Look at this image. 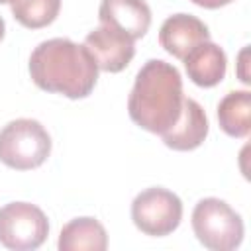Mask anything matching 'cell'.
<instances>
[{
	"mask_svg": "<svg viewBox=\"0 0 251 251\" xmlns=\"http://www.w3.org/2000/svg\"><path fill=\"white\" fill-rule=\"evenodd\" d=\"M29 75L41 90L76 100L92 92L98 80V67L84 45L67 37H53L33 49Z\"/></svg>",
	"mask_w": 251,
	"mask_h": 251,
	"instance_id": "6da1fadb",
	"label": "cell"
},
{
	"mask_svg": "<svg viewBox=\"0 0 251 251\" xmlns=\"http://www.w3.org/2000/svg\"><path fill=\"white\" fill-rule=\"evenodd\" d=\"M182 78L176 67L161 59L147 61L127 98L129 118L151 133H165L180 116Z\"/></svg>",
	"mask_w": 251,
	"mask_h": 251,
	"instance_id": "7a4b0ae2",
	"label": "cell"
},
{
	"mask_svg": "<svg viewBox=\"0 0 251 251\" xmlns=\"http://www.w3.org/2000/svg\"><path fill=\"white\" fill-rule=\"evenodd\" d=\"M51 153L47 129L29 118H20L0 129V161L16 171H29L45 163Z\"/></svg>",
	"mask_w": 251,
	"mask_h": 251,
	"instance_id": "3957f363",
	"label": "cell"
},
{
	"mask_svg": "<svg viewBox=\"0 0 251 251\" xmlns=\"http://www.w3.org/2000/svg\"><path fill=\"white\" fill-rule=\"evenodd\" d=\"M192 229L212 251H231L243 239L241 216L220 198H204L192 210Z\"/></svg>",
	"mask_w": 251,
	"mask_h": 251,
	"instance_id": "277c9868",
	"label": "cell"
},
{
	"mask_svg": "<svg viewBox=\"0 0 251 251\" xmlns=\"http://www.w3.org/2000/svg\"><path fill=\"white\" fill-rule=\"evenodd\" d=\"M182 218L180 198L161 186L139 192L131 202V220L145 235L163 237L173 233Z\"/></svg>",
	"mask_w": 251,
	"mask_h": 251,
	"instance_id": "5b68a950",
	"label": "cell"
},
{
	"mask_svg": "<svg viewBox=\"0 0 251 251\" xmlns=\"http://www.w3.org/2000/svg\"><path fill=\"white\" fill-rule=\"evenodd\" d=\"M49 233L43 210L29 202H12L0 208V243L8 249H37Z\"/></svg>",
	"mask_w": 251,
	"mask_h": 251,
	"instance_id": "8992f818",
	"label": "cell"
},
{
	"mask_svg": "<svg viewBox=\"0 0 251 251\" xmlns=\"http://www.w3.org/2000/svg\"><path fill=\"white\" fill-rule=\"evenodd\" d=\"M84 47L92 55L96 67L106 73L124 71L135 55L133 39L110 25L92 29L84 39Z\"/></svg>",
	"mask_w": 251,
	"mask_h": 251,
	"instance_id": "52a82bcc",
	"label": "cell"
},
{
	"mask_svg": "<svg viewBox=\"0 0 251 251\" xmlns=\"http://www.w3.org/2000/svg\"><path fill=\"white\" fill-rule=\"evenodd\" d=\"M208 39V25L190 14H175L167 18L159 29L161 47L176 59H184L198 43Z\"/></svg>",
	"mask_w": 251,
	"mask_h": 251,
	"instance_id": "ba28073f",
	"label": "cell"
},
{
	"mask_svg": "<svg viewBox=\"0 0 251 251\" xmlns=\"http://www.w3.org/2000/svg\"><path fill=\"white\" fill-rule=\"evenodd\" d=\"M98 18L102 25H110L133 41L143 37L151 25V10L145 0H102Z\"/></svg>",
	"mask_w": 251,
	"mask_h": 251,
	"instance_id": "9c48e42d",
	"label": "cell"
},
{
	"mask_svg": "<svg viewBox=\"0 0 251 251\" xmlns=\"http://www.w3.org/2000/svg\"><path fill=\"white\" fill-rule=\"evenodd\" d=\"M208 135V118L202 106L192 98H182L180 116L165 133H161L167 147L175 151H192Z\"/></svg>",
	"mask_w": 251,
	"mask_h": 251,
	"instance_id": "30bf717a",
	"label": "cell"
},
{
	"mask_svg": "<svg viewBox=\"0 0 251 251\" xmlns=\"http://www.w3.org/2000/svg\"><path fill=\"white\" fill-rule=\"evenodd\" d=\"M182 61L188 78L202 88H212L218 82H222V78L226 76V65H227L226 53L210 39L198 43Z\"/></svg>",
	"mask_w": 251,
	"mask_h": 251,
	"instance_id": "8fae6325",
	"label": "cell"
},
{
	"mask_svg": "<svg viewBox=\"0 0 251 251\" xmlns=\"http://www.w3.org/2000/svg\"><path fill=\"white\" fill-rule=\"evenodd\" d=\"M57 245L61 251H104L108 247V235L98 220L75 218L63 226Z\"/></svg>",
	"mask_w": 251,
	"mask_h": 251,
	"instance_id": "7c38bea8",
	"label": "cell"
},
{
	"mask_svg": "<svg viewBox=\"0 0 251 251\" xmlns=\"http://www.w3.org/2000/svg\"><path fill=\"white\" fill-rule=\"evenodd\" d=\"M220 127L231 137H245L251 129V94L235 90L222 98L218 104Z\"/></svg>",
	"mask_w": 251,
	"mask_h": 251,
	"instance_id": "4fadbf2b",
	"label": "cell"
},
{
	"mask_svg": "<svg viewBox=\"0 0 251 251\" xmlns=\"http://www.w3.org/2000/svg\"><path fill=\"white\" fill-rule=\"evenodd\" d=\"M61 10V0H12L14 18L29 29H39L55 22Z\"/></svg>",
	"mask_w": 251,
	"mask_h": 251,
	"instance_id": "5bb4252c",
	"label": "cell"
},
{
	"mask_svg": "<svg viewBox=\"0 0 251 251\" xmlns=\"http://www.w3.org/2000/svg\"><path fill=\"white\" fill-rule=\"evenodd\" d=\"M190 2H194L196 6L208 8V10H216V8L226 6V4H229V2H233V0H190Z\"/></svg>",
	"mask_w": 251,
	"mask_h": 251,
	"instance_id": "9a60e30c",
	"label": "cell"
},
{
	"mask_svg": "<svg viewBox=\"0 0 251 251\" xmlns=\"http://www.w3.org/2000/svg\"><path fill=\"white\" fill-rule=\"evenodd\" d=\"M4 31H6V25H4V20L0 18V41H2V37H4Z\"/></svg>",
	"mask_w": 251,
	"mask_h": 251,
	"instance_id": "2e32d148",
	"label": "cell"
},
{
	"mask_svg": "<svg viewBox=\"0 0 251 251\" xmlns=\"http://www.w3.org/2000/svg\"><path fill=\"white\" fill-rule=\"evenodd\" d=\"M8 2H12V0H0V4H8Z\"/></svg>",
	"mask_w": 251,
	"mask_h": 251,
	"instance_id": "e0dca14e",
	"label": "cell"
}]
</instances>
